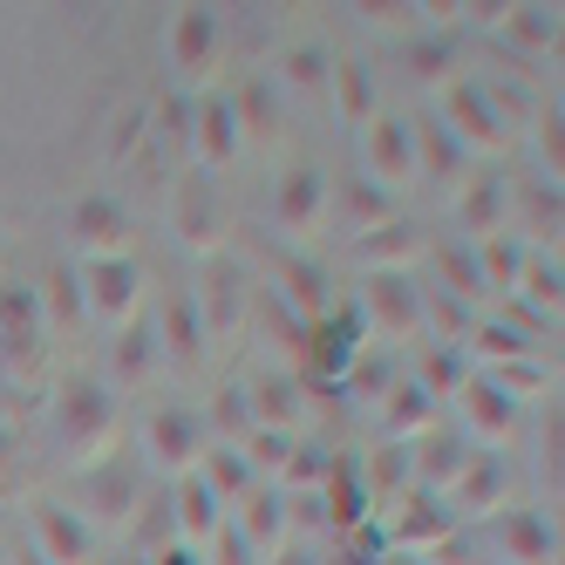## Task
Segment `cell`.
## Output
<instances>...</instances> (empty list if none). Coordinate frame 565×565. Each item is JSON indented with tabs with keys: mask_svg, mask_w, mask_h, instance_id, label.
I'll use <instances>...</instances> for the list:
<instances>
[{
	"mask_svg": "<svg viewBox=\"0 0 565 565\" xmlns=\"http://www.w3.org/2000/svg\"><path fill=\"white\" fill-rule=\"evenodd\" d=\"M55 436H62V450L75 463H109L116 450V388L103 382H68L62 402H55Z\"/></svg>",
	"mask_w": 565,
	"mask_h": 565,
	"instance_id": "6da1fadb",
	"label": "cell"
},
{
	"mask_svg": "<svg viewBox=\"0 0 565 565\" xmlns=\"http://www.w3.org/2000/svg\"><path fill=\"white\" fill-rule=\"evenodd\" d=\"M443 130L463 143V157L498 150L511 137V109H504L498 83H450L443 89Z\"/></svg>",
	"mask_w": 565,
	"mask_h": 565,
	"instance_id": "7a4b0ae2",
	"label": "cell"
},
{
	"mask_svg": "<svg viewBox=\"0 0 565 565\" xmlns=\"http://www.w3.org/2000/svg\"><path fill=\"white\" fill-rule=\"evenodd\" d=\"M75 279H83V313L103 320L109 334L137 320V307H143V273H137L130 253H124V259H89V266H75Z\"/></svg>",
	"mask_w": 565,
	"mask_h": 565,
	"instance_id": "3957f363",
	"label": "cell"
},
{
	"mask_svg": "<svg viewBox=\"0 0 565 565\" xmlns=\"http://www.w3.org/2000/svg\"><path fill=\"white\" fill-rule=\"evenodd\" d=\"M28 539H34L28 552L42 565H96V524L75 504H55V498L28 504Z\"/></svg>",
	"mask_w": 565,
	"mask_h": 565,
	"instance_id": "277c9868",
	"label": "cell"
},
{
	"mask_svg": "<svg viewBox=\"0 0 565 565\" xmlns=\"http://www.w3.org/2000/svg\"><path fill=\"white\" fill-rule=\"evenodd\" d=\"M354 313H361V328H388V341H416L423 334V287L409 273H369Z\"/></svg>",
	"mask_w": 565,
	"mask_h": 565,
	"instance_id": "5b68a950",
	"label": "cell"
},
{
	"mask_svg": "<svg viewBox=\"0 0 565 565\" xmlns=\"http://www.w3.org/2000/svg\"><path fill=\"white\" fill-rule=\"evenodd\" d=\"M212 443H205V423H198L191 409H150L143 416V457H150V470H171V477H191L198 470V457H205Z\"/></svg>",
	"mask_w": 565,
	"mask_h": 565,
	"instance_id": "8992f818",
	"label": "cell"
},
{
	"mask_svg": "<svg viewBox=\"0 0 565 565\" xmlns=\"http://www.w3.org/2000/svg\"><path fill=\"white\" fill-rule=\"evenodd\" d=\"M232 532L253 545V558L266 565L279 545L294 539V498L279 491V483H253L246 498H238V518H232Z\"/></svg>",
	"mask_w": 565,
	"mask_h": 565,
	"instance_id": "52a82bcc",
	"label": "cell"
},
{
	"mask_svg": "<svg viewBox=\"0 0 565 565\" xmlns=\"http://www.w3.org/2000/svg\"><path fill=\"white\" fill-rule=\"evenodd\" d=\"M443 539H450V504H443V498L409 491V498L388 504V552L423 558V552H443Z\"/></svg>",
	"mask_w": 565,
	"mask_h": 565,
	"instance_id": "ba28073f",
	"label": "cell"
},
{
	"mask_svg": "<svg viewBox=\"0 0 565 565\" xmlns=\"http://www.w3.org/2000/svg\"><path fill=\"white\" fill-rule=\"evenodd\" d=\"M191 307H198V328H205V341H212V334H238V328H246V273H238L232 259H212L205 279L191 287Z\"/></svg>",
	"mask_w": 565,
	"mask_h": 565,
	"instance_id": "9c48e42d",
	"label": "cell"
},
{
	"mask_svg": "<svg viewBox=\"0 0 565 565\" xmlns=\"http://www.w3.org/2000/svg\"><path fill=\"white\" fill-rule=\"evenodd\" d=\"M68 238H75L89 259H124L130 218H124V205H116L109 191H89V198H75V205H68ZM89 259H83V266H89Z\"/></svg>",
	"mask_w": 565,
	"mask_h": 565,
	"instance_id": "30bf717a",
	"label": "cell"
},
{
	"mask_svg": "<svg viewBox=\"0 0 565 565\" xmlns=\"http://www.w3.org/2000/svg\"><path fill=\"white\" fill-rule=\"evenodd\" d=\"M361 157H369L375 184H416V143H409V116L375 109V124H361Z\"/></svg>",
	"mask_w": 565,
	"mask_h": 565,
	"instance_id": "8fae6325",
	"label": "cell"
},
{
	"mask_svg": "<svg viewBox=\"0 0 565 565\" xmlns=\"http://www.w3.org/2000/svg\"><path fill=\"white\" fill-rule=\"evenodd\" d=\"M218 49H225V21L212 8H184L171 14V68L191 75V83H205L218 68Z\"/></svg>",
	"mask_w": 565,
	"mask_h": 565,
	"instance_id": "7c38bea8",
	"label": "cell"
},
{
	"mask_svg": "<svg viewBox=\"0 0 565 565\" xmlns=\"http://www.w3.org/2000/svg\"><path fill=\"white\" fill-rule=\"evenodd\" d=\"M457 409H463V423H470V436H477V443H504V436L518 429V402L504 395V382H498V375H463Z\"/></svg>",
	"mask_w": 565,
	"mask_h": 565,
	"instance_id": "4fadbf2b",
	"label": "cell"
},
{
	"mask_svg": "<svg viewBox=\"0 0 565 565\" xmlns=\"http://www.w3.org/2000/svg\"><path fill=\"white\" fill-rule=\"evenodd\" d=\"M171 232L184 238V246H198V253H212V246H218L225 205H218V191H212L205 178H184V184L171 191Z\"/></svg>",
	"mask_w": 565,
	"mask_h": 565,
	"instance_id": "5bb4252c",
	"label": "cell"
},
{
	"mask_svg": "<svg viewBox=\"0 0 565 565\" xmlns=\"http://www.w3.org/2000/svg\"><path fill=\"white\" fill-rule=\"evenodd\" d=\"M238 143H246V137H238L232 96H198V103H191V150H198V164H205V171L232 164Z\"/></svg>",
	"mask_w": 565,
	"mask_h": 565,
	"instance_id": "9a60e30c",
	"label": "cell"
},
{
	"mask_svg": "<svg viewBox=\"0 0 565 565\" xmlns=\"http://www.w3.org/2000/svg\"><path fill=\"white\" fill-rule=\"evenodd\" d=\"M491 545L511 565H558V532H552V518H539V511H498Z\"/></svg>",
	"mask_w": 565,
	"mask_h": 565,
	"instance_id": "2e32d148",
	"label": "cell"
},
{
	"mask_svg": "<svg viewBox=\"0 0 565 565\" xmlns=\"http://www.w3.org/2000/svg\"><path fill=\"white\" fill-rule=\"evenodd\" d=\"M164 511H171V539H178V545H191V552H198V545H212V539H218V524H225L218 498L205 491V483H198V470H191V477H178V491H171V504H164Z\"/></svg>",
	"mask_w": 565,
	"mask_h": 565,
	"instance_id": "e0dca14e",
	"label": "cell"
},
{
	"mask_svg": "<svg viewBox=\"0 0 565 565\" xmlns=\"http://www.w3.org/2000/svg\"><path fill=\"white\" fill-rule=\"evenodd\" d=\"M273 205H279V225H287V232H313L320 212L334 205V191H328V178H320L313 164H300V171L279 178V198H273Z\"/></svg>",
	"mask_w": 565,
	"mask_h": 565,
	"instance_id": "ac0fdd59",
	"label": "cell"
},
{
	"mask_svg": "<svg viewBox=\"0 0 565 565\" xmlns=\"http://www.w3.org/2000/svg\"><path fill=\"white\" fill-rule=\"evenodd\" d=\"M504 205H511V191H504L498 178H463L457 225L470 232V246H483V238H498V232H504Z\"/></svg>",
	"mask_w": 565,
	"mask_h": 565,
	"instance_id": "d6986e66",
	"label": "cell"
},
{
	"mask_svg": "<svg viewBox=\"0 0 565 565\" xmlns=\"http://www.w3.org/2000/svg\"><path fill=\"white\" fill-rule=\"evenodd\" d=\"M246 409H253V429H294L300 436V382L294 375H259L246 388Z\"/></svg>",
	"mask_w": 565,
	"mask_h": 565,
	"instance_id": "ffe728a7",
	"label": "cell"
},
{
	"mask_svg": "<svg viewBox=\"0 0 565 565\" xmlns=\"http://www.w3.org/2000/svg\"><path fill=\"white\" fill-rule=\"evenodd\" d=\"M157 361H164V354H157V334L143 328V320L116 328V341H109V375H116V388H143Z\"/></svg>",
	"mask_w": 565,
	"mask_h": 565,
	"instance_id": "44dd1931",
	"label": "cell"
},
{
	"mask_svg": "<svg viewBox=\"0 0 565 565\" xmlns=\"http://www.w3.org/2000/svg\"><path fill=\"white\" fill-rule=\"evenodd\" d=\"M198 483H205L218 504H238L259 477H253V463H246V450H238V443H218V450L198 457Z\"/></svg>",
	"mask_w": 565,
	"mask_h": 565,
	"instance_id": "7402d4cb",
	"label": "cell"
},
{
	"mask_svg": "<svg viewBox=\"0 0 565 565\" xmlns=\"http://www.w3.org/2000/svg\"><path fill=\"white\" fill-rule=\"evenodd\" d=\"M157 354H171V361H198V348H205V328H198V307H191V294H171L164 300V313H157Z\"/></svg>",
	"mask_w": 565,
	"mask_h": 565,
	"instance_id": "603a6c76",
	"label": "cell"
},
{
	"mask_svg": "<svg viewBox=\"0 0 565 565\" xmlns=\"http://www.w3.org/2000/svg\"><path fill=\"white\" fill-rule=\"evenodd\" d=\"M354 253L369 259V273H402V259H416V253H423V238L402 225V218H388V225H375V232H361V238H354Z\"/></svg>",
	"mask_w": 565,
	"mask_h": 565,
	"instance_id": "cb8c5ba5",
	"label": "cell"
},
{
	"mask_svg": "<svg viewBox=\"0 0 565 565\" xmlns=\"http://www.w3.org/2000/svg\"><path fill=\"white\" fill-rule=\"evenodd\" d=\"M436 416H443V402H429L416 382L395 388V402H388V443H409V450H416L423 436H436Z\"/></svg>",
	"mask_w": 565,
	"mask_h": 565,
	"instance_id": "d4e9b609",
	"label": "cell"
},
{
	"mask_svg": "<svg viewBox=\"0 0 565 565\" xmlns=\"http://www.w3.org/2000/svg\"><path fill=\"white\" fill-rule=\"evenodd\" d=\"M354 477H361V491H395V498H409V491H416L409 443H382L369 463H354Z\"/></svg>",
	"mask_w": 565,
	"mask_h": 565,
	"instance_id": "484cf974",
	"label": "cell"
},
{
	"mask_svg": "<svg viewBox=\"0 0 565 565\" xmlns=\"http://www.w3.org/2000/svg\"><path fill=\"white\" fill-rule=\"evenodd\" d=\"M409 143H416V178H423V171H443V178H450V171L463 164V143L443 130L436 116H409Z\"/></svg>",
	"mask_w": 565,
	"mask_h": 565,
	"instance_id": "4316f807",
	"label": "cell"
},
{
	"mask_svg": "<svg viewBox=\"0 0 565 565\" xmlns=\"http://www.w3.org/2000/svg\"><path fill=\"white\" fill-rule=\"evenodd\" d=\"M498 498H504V463L491 450H477L470 470H463V483L450 491V504L457 511H498Z\"/></svg>",
	"mask_w": 565,
	"mask_h": 565,
	"instance_id": "83f0119b",
	"label": "cell"
},
{
	"mask_svg": "<svg viewBox=\"0 0 565 565\" xmlns=\"http://www.w3.org/2000/svg\"><path fill=\"white\" fill-rule=\"evenodd\" d=\"M83 491L96 498V504H89L96 518H130V511H137V477L116 470V463H96V470L83 477Z\"/></svg>",
	"mask_w": 565,
	"mask_h": 565,
	"instance_id": "f1b7e54d",
	"label": "cell"
},
{
	"mask_svg": "<svg viewBox=\"0 0 565 565\" xmlns=\"http://www.w3.org/2000/svg\"><path fill=\"white\" fill-rule=\"evenodd\" d=\"M328 89H334V103H341L348 124H375V75L361 68V62H334Z\"/></svg>",
	"mask_w": 565,
	"mask_h": 565,
	"instance_id": "f546056e",
	"label": "cell"
},
{
	"mask_svg": "<svg viewBox=\"0 0 565 565\" xmlns=\"http://www.w3.org/2000/svg\"><path fill=\"white\" fill-rule=\"evenodd\" d=\"M436 266L450 273V300H463V307L491 300V294H483V273H477V246H470V238H450V246H436Z\"/></svg>",
	"mask_w": 565,
	"mask_h": 565,
	"instance_id": "4dcf8cb0",
	"label": "cell"
},
{
	"mask_svg": "<svg viewBox=\"0 0 565 565\" xmlns=\"http://www.w3.org/2000/svg\"><path fill=\"white\" fill-rule=\"evenodd\" d=\"M0 341H42V300L34 287H0Z\"/></svg>",
	"mask_w": 565,
	"mask_h": 565,
	"instance_id": "1f68e13d",
	"label": "cell"
},
{
	"mask_svg": "<svg viewBox=\"0 0 565 565\" xmlns=\"http://www.w3.org/2000/svg\"><path fill=\"white\" fill-rule=\"evenodd\" d=\"M279 300H287V307H300L307 320H320V313H328V294H320V266H307V259H287V266H279Z\"/></svg>",
	"mask_w": 565,
	"mask_h": 565,
	"instance_id": "d6a6232c",
	"label": "cell"
},
{
	"mask_svg": "<svg viewBox=\"0 0 565 565\" xmlns=\"http://www.w3.org/2000/svg\"><path fill=\"white\" fill-rule=\"evenodd\" d=\"M504 21V34L518 49H532V55H545L552 42H558V8H511V14H498Z\"/></svg>",
	"mask_w": 565,
	"mask_h": 565,
	"instance_id": "836d02e7",
	"label": "cell"
},
{
	"mask_svg": "<svg viewBox=\"0 0 565 565\" xmlns=\"http://www.w3.org/2000/svg\"><path fill=\"white\" fill-rule=\"evenodd\" d=\"M511 294H524L539 307V320H552L558 313V259H545V253H524V273H518V287Z\"/></svg>",
	"mask_w": 565,
	"mask_h": 565,
	"instance_id": "e575fe53",
	"label": "cell"
},
{
	"mask_svg": "<svg viewBox=\"0 0 565 565\" xmlns=\"http://www.w3.org/2000/svg\"><path fill=\"white\" fill-rule=\"evenodd\" d=\"M328 75H334V55L313 49V42H300V49L279 55V83H287V89H320Z\"/></svg>",
	"mask_w": 565,
	"mask_h": 565,
	"instance_id": "d590c367",
	"label": "cell"
},
{
	"mask_svg": "<svg viewBox=\"0 0 565 565\" xmlns=\"http://www.w3.org/2000/svg\"><path fill=\"white\" fill-rule=\"evenodd\" d=\"M232 116H238V137H273L279 124H273V83H246V89H238L232 96Z\"/></svg>",
	"mask_w": 565,
	"mask_h": 565,
	"instance_id": "8d00e7d4",
	"label": "cell"
},
{
	"mask_svg": "<svg viewBox=\"0 0 565 565\" xmlns=\"http://www.w3.org/2000/svg\"><path fill=\"white\" fill-rule=\"evenodd\" d=\"M423 320H429V328L450 341V348H463V341H470V328H477L470 307H463V300H450V294H429V300H423Z\"/></svg>",
	"mask_w": 565,
	"mask_h": 565,
	"instance_id": "74e56055",
	"label": "cell"
},
{
	"mask_svg": "<svg viewBox=\"0 0 565 565\" xmlns=\"http://www.w3.org/2000/svg\"><path fill=\"white\" fill-rule=\"evenodd\" d=\"M34 300H42V320H89L83 313V279H75V273H49V294H34Z\"/></svg>",
	"mask_w": 565,
	"mask_h": 565,
	"instance_id": "f35d334b",
	"label": "cell"
},
{
	"mask_svg": "<svg viewBox=\"0 0 565 565\" xmlns=\"http://www.w3.org/2000/svg\"><path fill=\"white\" fill-rule=\"evenodd\" d=\"M212 423H218V429H232V443H246V436H253V409H246V388H225V395L212 402Z\"/></svg>",
	"mask_w": 565,
	"mask_h": 565,
	"instance_id": "ab89813d",
	"label": "cell"
},
{
	"mask_svg": "<svg viewBox=\"0 0 565 565\" xmlns=\"http://www.w3.org/2000/svg\"><path fill=\"white\" fill-rule=\"evenodd\" d=\"M212 558H218V565H259V558H253V545L238 539L232 524H218V539H212Z\"/></svg>",
	"mask_w": 565,
	"mask_h": 565,
	"instance_id": "60d3db41",
	"label": "cell"
},
{
	"mask_svg": "<svg viewBox=\"0 0 565 565\" xmlns=\"http://www.w3.org/2000/svg\"><path fill=\"white\" fill-rule=\"evenodd\" d=\"M137 137H143V109H130V116H124V130L109 137V157H130V150H137Z\"/></svg>",
	"mask_w": 565,
	"mask_h": 565,
	"instance_id": "b9f144b4",
	"label": "cell"
},
{
	"mask_svg": "<svg viewBox=\"0 0 565 565\" xmlns=\"http://www.w3.org/2000/svg\"><path fill=\"white\" fill-rule=\"evenodd\" d=\"M137 565H205V558H198L191 545H178V539H171V545H157V552H150V558H137Z\"/></svg>",
	"mask_w": 565,
	"mask_h": 565,
	"instance_id": "7bdbcfd3",
	"label": "cell"
},
{
	"mask_svg": "<svg viewBox=\"0 0 565 565\" xmlns=\"http://www.w3.org/2000/svg\"><path fill=\"white\" fill-rule=\"evenodd\" d=\"M266 565H328V558H320L313 545H294V539H287V545H279V552H273Z\"/></svg>",
	"mask_w": 565,
	"mask_h": 565,
	"instance_id": "ee69618b",
	"label": "cell"
},
{
	"mask_svg": "<svg viewBox=\"0 0 565 565\" xmlns=\"http://www.w3.org/2000/svg\"><path fill=\"white\" fill-rule=\"evenodd\" d=\"M539 150H545V164H552V184H558V116H545V130H539Z\"/></svg>",
	"mask_w": 565,
	"mask_h": 565,
	"instance_id": "f6af8a7d",
	"label": "cell"
},
{
	"mask_svg": "<svg viewBox=\"0 0 565 565\" xmlns=\"http://www.w3.org/2000/svg\"><path fill=\"white\" fill-rule=\"evenodd\" d=\"M8 450H14V436H8V429H0V457H8Z\"/></svg>",
	"mask_w": 565,
	"mask_h": 565,
	"instance_id": "bcb514c9",
	"label": "cell"
},
{
	"mask_svg": "<svg viewBox=\"0 0 565 565\" xmlns=\"http://www.w3.org/2000/svg\"><path fill=\"white\" fill-rule=\"evenodd\" d=\"M14 565H42V558H34V552H21V558H14Z\"/></svg>",
	"mask_w": 565,
	"mask_h": 565,
	"instance_id": "7dc6e473",
	"label": "cell"
}]
</instances>
